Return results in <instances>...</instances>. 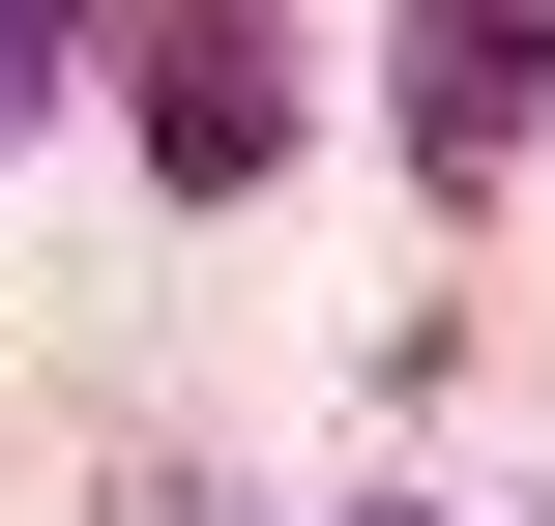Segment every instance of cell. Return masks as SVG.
<instances>
[{
  "instance_id": "6da1fadb",
  "label": "cell",
  "mask_w": 555,
  "mask_h": 526,
  "mask_svg": "<svg viewBox=\"0 0 555 526\" xmlns=\"http://www.w3.org/2000/svg\"><path fill=\"white\" fill-rule=\"evenodd\" d=\"M117 88H146V176L234 205V176L293 146V0H117Z\"/></svg>"
},
{
  "instance_id": "3957f363",
  "label": "cell",
  "mask_w": 555,
  "mask_h": 526,
  "mask_svg": "<svg viewBox=\"0 0 555 526\" xmlns=\"http://www.w3.org/2000/svg\"><path fill=\"white\" fill-rule=\"evenodd\" d=\"M59 29H88V0H0V117H29V88H59Z\"/></svg>"
},
{
  "instance_id": "7a4b0ae2",
  "label": "cell",
  "mask_w": 555,
  "mask_h": 526,
  "mask_svg": "<svg viewBox=\"0 0 555 526\" xmlns=\"http://www.w3.org/2000/svg\"><path fill=\"white\" fill-rule=\"evenodd\" d=\"M410 176L468 205V176H527V117H555V0H410Z\"/></svg>"
}]
</instances>
